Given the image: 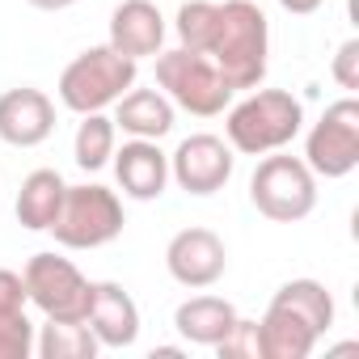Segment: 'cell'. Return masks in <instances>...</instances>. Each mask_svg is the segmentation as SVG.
I'll return each instance as SVG.
<instances>
[{
  "label": "cell",
  "mask_w": 359,
  "mask_h": 359,
  "mask_svg": "<svg viewBox=\"0 0 359 359\" xmlns=\"http://www.w3.org/2000/svg\"><path fill=\"white\" fill-rule=\"evenodd\" d=\"M275 304H283V309H292L300 321H309L317 334H325L330 325H334V296L325 292V283H317V279H292V283H283L279 292H275Z\"/></svg>",
  "instance_id": "d6986e66"
},
{
  "label": "cell",
  "mask_w": 359,
  "mask_h": 359,
  "mask_svg": "<svg viewBox=\"0 0 359 359\" xmlns=\"http://www.w3.org/2000/svg\"><path fill=\"white\" fill-rule=\"evenodd\" d=\"M208 55L220 68V76L233 85V93L237 89H258L262 76H266V55H271L266 13L254 0H224Z\"/></svg>",
  "instance_id": "6da1fadb"
},
{
  "label": "cell",
  "mask_w": 359,
  "mask_h": 359,
  "mask_svg": "<svg viewBox=\"0 0 359 359\" xmlns=\"http://www.w3.org/2000/svg\"><path fill=\"white\" fill-rule=\"evenodd\" d=\"M26 279L18 271H5L0 266V313H22L26 309Z\"/></svg>",
  "instance_id": "484cf974"
},
{
  "label": "cell",
  "mask_w": 359,
  "mask_h": 359,
  "mask_svg": "<svg viewBox=\"0 0 359 359\" xmlns=\"http://www.w3.org/2000/svg\"><path fill=\"white\" fill-rule=\"evenodd\" d=\"M334 81L351 93V89H359V39H346L342 47H338V55H334Z\"/></svg>",
  "instance_id": "d4e9b609"
},
{
  "label": "cell",
  "mask_w": 359,
  "mask_h": 359,
  "mask_svg": "<svg viewBox=\"0 0 359 359\" xmlns=\"http://www.w3.org/2000/svg\"><path fill=\"white\" fill-rule=\"evenodd\" d=\"M216 18H220V5H216V0H187V5L177 9V22H173L182 47L208 55V47H212V39H216Z\"/></svg>",
  "instance_id": "7402d4cb"
},
{
  "label": "cell",
  "mask_w": 359,
  "mask_h": 359,
  "mask_svg": "<svg viewBox=\"0 0 359 359\" xmlns=\"http://www.w3.org/2000/svg\"><path fill=\"white\" fill-rule=\"evenodd\" d=\"M123 224H127V216H123L118 195L89 182V187H68L64 191L60 216L47 233H55V241L64 250H97V245H110L123 233Z\"/></svg>",
  "instance_id": "8992f818"
},
{
  "label": "cell",
  "mask_w": 359,
  "mask_h": 359,
  "mask_svg": "<svg viewBox=\"0 0 359 359\" xmlns=\"http://www.w3.org/2000/svg\"><path fill=\"white\" fill-rule=\"evenodd\" d=\"M114 177L127 199H161L169 187V156L156 148V140H127L123 148H114Z\"/></svg>",
  "instance_id": "7c38bea8"
},
{
  "label": "cell",
  "mask_w": 359,
  "mask_h": 359,
  "mask_svg": "<svg viewBox=\"0 0 359 359\" xmlns=\"http://www.w3.org/2000/svg\"><path fill=\"white\" fill-rule=\"evenodd\" d=\"M131 85H135V60L118 55L106 43V47L81 51L60 72V102L76 114H97V110L114 106Z\"/></svg>",
  "instance_id": "3957f363"
},
{
  "label": "cell",
  "mask_w": 359,
  "mask_h": 359,
  "mask_svg": "<svg viewBox=\"0 0 359 359\" xmlns=\"http://www.w3.org/2000/svg\"><path fill=\"white\" fill-rule=\"evenodd\" d=\"M165 266L182 287H212L229 271V250L212 229H182L165 245Z\"/></svg>",
  "instance_id": "30bf717a"
},
{
  "label": "cell",
  "mask_w": 359,
  "mask_h": 359,
  "mask_svg": "<svg viewBox=\"0 0 359 359\" xmlns=\"http://www.w3.org/2000/svg\"><path fill=\"white\" fill-rule=\"evenodd\" d=\"M55 131V102L43 89H9L0 93V140L13 148H34Z\"/></svg>",
  "instance_id": "8fae6325"
},
{
  "label": "cell",
  "mask_w": 359,
  "mask_h": 359,
  "mask_svg": "<svg viewBox=\"0 0 359 359\" xmlns=\"http://www.w3.org/2000/svg\"><path fill=\"white\" fill-rule=\"evenodd\" d=\"M279 5L287 9V13H296V18H309V13H317L325 0H279Z\"/></svg>",
  "instance_id": "4316f807"
},
{
  "label": "cell",
  "mask_w": 359,
  "mask_h": 359,
  "mask_svg": "<svg viewBox=\"0 0 359 359\" xmlns=\"http://www.w3.org/2000/svg\"><path fill=\"white\" fill-rule=\"evenodd\" d=\"M34 9H43V13H60V9H68V5H76V0H30Z\"/></svg>",
  "instance_id": "83f0119b"
},
{
  "label": "cell",
  "mask_w": 359,
  "mask_h": 359,
  "mask_svg": "<svg viewBox=\"0 0 359 359\" xmlns=\"http://www.w3.org/2000/svg\"><path fill=\"white\" fill-rule=\"evenodd\" d=\"M250 203L275 224H296L317 208V173L300 156L266 152L250 177Z\"/></svg>",
  "instance_id": "5b68a950"
},
{
  "label": "cell",
  "mask_w": 359,
  "mask_h": 359,
  "mask_svg": "<svg viewBox=\"0 0 359 359\" xmlns=\"http://www.w3.org/2000/svg\"><path fill=\"white\" fill-rule=\"evenodd\" d=\"M300 127H304V106L287 89H258L241 97L224 118L229 144L245 156H266L287 148L300 135Z\"/></svg>",
  "instance_id": "7a4b0ae2"
},
{
  "label": "cell",
  "mask_w": 359,
  "mask_h": 359,
  "mask_svg": "<svg viewBox=\"0 0 359 359\" xmlns=\"http://www.w3.org/2000/svg\"><path fill=\"white\" fill-rule=\"evenodd\" d=\"M64 191H68V182L60 177V169H34L18 191V220L30 233H47L60 216Z\"/></svg>",
  "instance_id": "ac0fdd59"
},
{
  "label": "cell",
  "mask_w": 359,
  "mask_h": 359,
  "mask_svg": "<svg viewBox=\"0 0 359 359\" xmlns=\"http://www.w3.org/2000/svg\"><path fill=\"white\" fill-rule=\"evenodd\" d=\"M233 321H237V309L224 296H191L173 313L177 334H182L187 342H195V346H216L233 330Z\"/></svg>",
  "instance_id": "9a60e30c"
},
{
  "label": "cell",
  "mask_w": 359,
  "mask_h": 359,
  "mask_svg": "<svg viewBox=\"0 0 359 359\" xmlns=\"http://www.w3.org/2000/svg\"><path fill=\"white\" fill-rule=\"evenodd\" d=\"M39 355L43 359H93L97 355V338L85 321H60V317H47L43 334L34 338Z\"/></svg>",
  "instance_id": "ffe728a7"
},
{
  "label": "cell",
  "mask_w": 359,
  "mask_h": 359,
  "mask_svg": "<svg viewBox=\"0 0 359 359\" xmlns=\"http://www.w3.org/2000/svg\"><path fill=\"white\" fill-rule=\"evenodd\" d=\"M114 127H123L135 140H161L173 131V102L161 89H127L118 97Z\"/></svg>",
  "instance_id": "2e32d148"
},
{
  "label": "cell",
  "mask_w": 359,
  "mask_h": 359,
  "mask_svg": "<svg viewBox=\"0 0 359 359\" xmlns=\"http://www.w3.org/2000/svg\"><path fill=\"white\" fill-rule=\"evenodd\" d=\"M22 279H26V296H30L47 317L85 321L93 283L76 271V262H68V258H60V254H34V258L26 262Z\"/></svg>",
  "instance_id": "ba28073f"
},
{
  "label": "cell",
  "mask_w": 359,
  "mask_h": 359,
  "mask_svg": "<svg viewBox=\"0 0 359 359\" xmlns=\"http://www.w3.org/2000/svg\"><path fill=\"white\" fill-rule=\"evenodd\" d=\"M85 325L93 330V338L102 346H131L140 338V309L135 300L118 287V283H93V296H89V309H85Z\"/></svg>",
  "instance_id": "4fadbf2b"
},
{
  "label": "cell",
  "mask_w": 359,
  "mask_h": 359,
  "mask_svg": "<svg viewBox=\"0 0 359 359\" xmlns=\"http://www.w3.org/2000/svg\"><path fill=\"white\" fill-rule=\"evenodd\" d=\"M258 330H262V355L266 359H304L321 338L309 321H300L292 309H283L275 300H271L266 317L258 321Z\"/></svg>",
  "instance_id": "e0dca14e"
},
{
  "label": "cell",
  "mask_w": 359,
  "mask_h": 359,
  "mask_svg": "<svg viewBox=\"0 0 359 359\" xmlns=\"http://www.w3.org/2000/svg\"><path fill=\"white\" fill-rule=\"evenodd\" d=\"M85 123L76 127V140H72V156H76V165L81 169H102L110 156H114V135H118V127H114V118H106L102 110L97 114H81Z\"/></svg>",
  "instance_id": "44dd1931"
},
{
  "label": "cell",
  "mask_w": 359,
  "mask_h": 359,
  "mask_svg": "<svg viewBox=\"0 0 359 359\" xmlns=\"http://www.w3.org/2000/svg\"><path fill=\"white\" fill-rule=\"evenodd\" d=\"M233 144H224L220 135H187L182 144H177V152L169 156V177L177 187H182L187 195H216L229 187L233 177Z\"/></svg>",
  "instance_id": "9c48e42d"
},
{
  "label": "cell",
  "mask_w": 359,
  "mask_h": 359,
  "mask_svg": "<svg viewBox=\"0 0 359 359\" xmlns=\"http://www.w3.org/2000/svg\"><path fill=\"white\" fill-rule=\"evenodd\" d=\"M216 351H220V359H266L262 355V330H258V321L237 317L233 330L216 342Z\"/></svg>",
  "instance_id": "cb8c5ba5"
},
{
  "label": "cell",
  "mask_w": 359,
  "mask_h": 359,
  "mask_svg": "<svg viewBox=\"0 0 359 359\" xmlns=\"http://www.w3.org/2000/svg\"><path fill=\"white\" fill-rule=\"evenodd\" d=\"M156 85L173 106H182L199 118L224 114V106L233 102V85L220 76L212 55H199V51H187V47L156 51Z\"/></svg>",
  "instance_id": "277c9868"
},
{
  "label": "cell",
  "mask_w": 359,
  "mask_h": 359,
  "mask_svg": "<svg viewBox=\"0 0 359 359\" xmlns=\"http://www.w3.org/2000/svg\"><path fill=\"white\" fill-rule=\"evenodd\" d=\"M110 47L127 60L156 55L165 47V18L152 0H123L110 13Z\"/></svg>",
  "instance_id": "5bb4252c"
},
{
  "label": "cell",
  "mask_w": 359,
  "mask_h": 359,
  "mask_svg": "<svg viewBox=\"0 0 359 359\" xmlns=\"http://www.w3.org/2000/svg\"><path fill=\"white\" fill-rule=\"evenodd\" d=\"M304 165L317 177H346L359 165V102L342 97L325 106L304 140Z\"/></svg>",
  "instance_id": "52a82bcc"
},
{
  "label": "cell",
  "mask_w": 359,
  "mask_h": 359,
  "mask_svg": "<svg viewBox=\"0 0 359 359\" xmlns=\"http://www.w3.org/2000/svg\"><path fill=\"white\" fill-rule=\"evenodd\" d=\"M34 351V325L22 313H0V359H30Z\"/></svg>",
  "instance_id": "603a6c76"
}]
</instances>
